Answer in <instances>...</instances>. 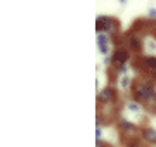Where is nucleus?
Returning <instances> with one entry per match:
<instances>
[{"label":"nucleus","instance_id":"6e6552de","mask_svg":"<svg viewBox=\"0 0 156 147\" xmlns=\"http://www.w3.org/2000/svg\"><path fill=\"white\" fill-rule=\"evenodd\" d=\"M144 66L151 71H156V56L154 54H147L144 56Z\"/></svg>","mask_w":156,"mask_h":147},{"label":"nucleus","instance_id":"f03ea898","mask_svg":"<svg viewBox=\"0 0 156 147\" xmlns=\"http://www.w3.org/2000/svg\"><path fill=\"white\" fill-rule=\"evenodd\" d=\"M115 28H116V21L113 19L111 16H104V14H99V16L95 17V31H97V35L99 33H111V31H115Z\"/></svg>","mask_w":156,"mask_h":147},{"label":"nucleus","instance_id":"f257e3e1","mask_svg":"<svg viewBox=\"0 0 156 147\" xmlns=\"http://www.w3.org/2000/svg\"><path fill=\"white\" fill-rule=\"evenodd\" d=\"M132 90L137 102H153L156 99V88L151 81H137Z\"/></svg>","mask_w":156,"mask_h":147},{"label":"nucleus","instance_id":"2eb2a0df","mask_svg":"<svg viewBox=\"0 0 156 147\" xmlns=\"http://www.w3.org/2000/svg\"><path fill=\"white\" fill-rule=\"evenodd\" d=\"M95 147H106V145H104L102 142H97V144H95Z\"/></svg>","mask_w":156,"mask_h":147},{"label":"nucleus","instance_id":"39448f33","mask_svg":"<svg viewBox=\"0 0 156 147\" xmlns=\"http://www.w3.org/2000/svg\"><path fill=\"white\" fill-rule=\"evenodd\" d=\"M99 101L102 102V104H108V102H111L116 99V92L113 90L111 87H106V88H102V90L99 92Z\"/></svg>","mask_w":156,"mask_h":147},{"label":"nucleus","instance_id":"f8f14e48","mask_svg":"<svg viewBox=\"0 0 156 147\" xmlns=\"http://www.w3.org/2000/svg\"><path fill=\"white\" fill-rule=\"evenodd\" d=\"M97 142H102V128L101 126H95V144Z\"/></svg>","mask_w":156,"mask_h":147},{"label":"nucleus","instance_id":"0eeeda50","mask_svg":"<svg viewBox=\"0 0 156 147\" xmlns=\"http://www.w3.org/2000/svg\"><path fill=\"white\" fill-rule=\"evenodd\" d=\"M128 50L140 52L142 50V40H140L139 36H130V38H128Z\"/></svg>","mask_w":156,"mask_h":147},{"label":"nucleus","instance_id":"9b49d317","mask_svg":"<svg viewBox=\"0 0 156 147\" xmlns=\"http://www.w3.org/2000/svg\"><path fill=\"white\" fill-rule=\"evenodd\" d=\"M120 128L123 132H135V125L132 121H127V119H122L120 121Z\"/></svg>","mask_w":156,"mask_h":147},{"label":"nucleus","instance_id":"9d476101","mask_svg":"<svg viewBox=\"0 0 156 147\" xmlns=\"http://www.w3.org/2000/svg\"><path fill=\"white\" fill-rule=\"evenodd\" d=\"M120 87H122L123 90H127V88H130L132 87V78L128 76V74H123V76H120Z\"/></svg>","mask_w":156,"mask_h":147},{"label":"nucleus","instance_id":"20e7f679","mask_svg":"<svg viewBox=\"0 0 156 147\" xmlns=\"http://www.w3.org/2000/svg\"><path fill=\"white\" fill-rule=\"evenodd\" d=\"M128 57H130V52L127 49H116V50L111 54V59H113V66H118V68H122L128 62Z\"/></svg>","mask_w":156,"mask_h":147},{"label":"nucleus","instance_id":"7ed1b4c3","mask_svg":"<svg viewBox=\"0 0 156 147\" xmlns=\"http://www.w3.org/2000/svg\"><path fill=\"white\" fill-rule=\"evenodd\" d=\"M97 50L102 57L109 56V50H111V36L108 33H99L97 35Z\"/></svg>","mask_w":156,"mask_h":147},{"label":"nucleus","instance_id":"ddd939ff","mask_svg":"<svg viewBox=\"0 0 156 147\" xmlns=\"http://www.w3.org/2000/svg\"><path fill=\"white\" fill-rule=\"evenodd\" d=\"M147 17L149 19H156V7H151L149 11H147Z\"/></svg>","mask_w":156,"mask_h":147},{"label":"nucleus","instance_id":"4468645a","mask_svg":"<svg viewBox=\"0 0 156 147\" xmlns=\"http://www.w3.org/2000/svg\"><path fill=\"white\" fill-rule=\"evenodd\" d=\"M102 64H104V66H111V64H113V59H111V56L104 57V59H102Z\"/></svg>","mask_w":156,"mask_h":147},{"label":"nucleus","instance_id":"423d86ee","mask_svg":"<svg viewBox=\"0 0 156 147\" xmlns=\"http://www.w3.org/2000/svg\"><path fill=\"white\" fill-rule=\"evenodd\" d=\"M140 137L147 144H156V128H153V126H144L140 130Z\"/></svg>","mask_w":156,"mask_h":147},{"label":"nucleus","instance_id":"1a4fd4ad","mask_svg":"<svg viewBox=\"0 0 156 147\" xmlns=\"http://www.w3.org/2000/svg\"><path fill=\"white\" fill-rule=\"evenodd\" d=\"M127 109L132 111V114H142V106L137 101H128L127 102Z\"/></svg>","mask_w":156,"mask_h":147}]
</instances>
